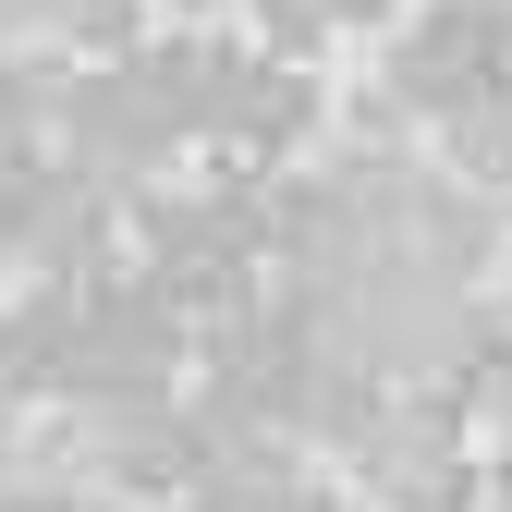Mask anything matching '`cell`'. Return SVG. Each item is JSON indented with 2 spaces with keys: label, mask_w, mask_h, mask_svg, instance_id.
<instances>
[{
  "label": "cell",
  "mask_w": 512,
  "mask_h": 512,
  "mask_svg": "<svg viewBox=\"0 0 512 512\" xmlns=\"http://www.w3.org/2000/svg\"><path fill=\"white\" fill-rule=\"evenodd\" d=\"M403 13H415V0H244V37L269 61H305V74H317L330 49H378Z\"/></svg>",
  "instance_id": "cell-1"
},
{
  "label": "cell",
  "mask_w": 512,
  "mask_h": 512,
  "mask_svg": "<svg viewBox=\"0 0 512 512\" xmlns=\"http://www.w3.org/2000/svg\"><path fill=\"white\" fill-rule=\"evenodd\" d=\"M159 13H171V25H220L232 0H159Z\"/></svg>",
  "instance_id": "cell-2"
},
{
  "label": "cell",
  "mask_w": 512,
  "mask_h": 512,
  "mask_svg": "<svg viewBox=\"0 0 512 512\" xmlns=\"http://www.w3.org/2000/svg\"><path fill=\"white\" fill-rule=\"evenodd\" d=\"M13 269H25V256H13V232H0V305H13Z\"/></svg>",
  "instance_id": "cell-3"
}]
</instances>
